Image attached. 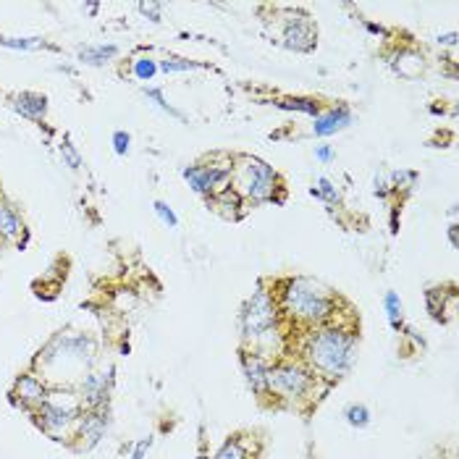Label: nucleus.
<instances>
[{"label": "nucleus", "instance_id": "f257e3e1", "mask_svg": "<svg viewBox=\"0 0 459 459\" xmlns=\"http://www.w3.org/2000/svg\"><path fill=\"white\" fill-rule=\"evenodd\" d=\"M279 310L294 323L323 326L336 315V294L312 279H286L279 289Z\"/></svg>", "mask_w": 459, "mask_h": 459}, {"label": "nucleus", "instance_id": "f03ea898", "mask_svg": "<svg viewBox=\"0 0 459 459\" xmlns=\"http://www.w3.org/2000/svg\"><path fill=\"white\" fill-rule=\"evenodd\" d=\"M354 357H357V336L350 328L331 326V328L310 331L305 341V359L310 362V368L328 378L347 375L354 365Z\"/></svg>", "mask_w": 459, "mask_h": 459}, {"label": "nucleus", "instance_id": "7ed1b4c3", "mask_svg": "<svg viewBox=\"0 0 459 459\" xmlns=\"http://www.w3.org/2000/svg\"><path fill=\"white\" fill-rule=\"evenodd\" d=\"M281 318V310L276 297L265 289L252 291V297L241 312V333L247 341H260L276 333V323Z\"/></svg>", "mask_w": 459, "mask_h": 459}, {"label": "nucleus", "instance_id": "20e7f679", "mask_svg": "<svg viewBox=\"0 0 459 459\" xmlns=\"http://www.w3.org/2000/svg\"><path fill=\"white\" fill-rule=\"evenodd\" d=\"M279 189V173L260 158H241L237 168V192L252 202H268Z\"/></svg>", "mask_w": 459, "mask_h": 459}, {"label": "nucleus", "instance_id": "39448f33", "mask_svg": "<svg viewBox=\"0 0 459 459\" xmlns=\"http://www.w3.org/2000/svg\"><path fill=\"white\" fill-rule=\"evenodd\" d=\"M312 386V375L300 362H279L268 368V391L281 399H300Z\"/></svg>", "mask_w": 459, "mask_h": 459}, {"label": "nucleus", "instance_id": "423d86ee", "mask_svg": "<svg viewBox=\"0 0 459 459\" xmlns=\"http://www.w3.org/2000/svg\"><path fill=\"white\" fill-rule=\"evenodd\" d=\"M181 176L189 181V187L202 197H210L215 192L226 189V181L231 179V166H189L181 171Z\"/></svg>", "mask_w": 459, "mask_h": 459}, {"label": "nucleus", "instance_id": "0eeeda50", "mask_svg": "<svg viewBox=\"0 0 459 459\" xmlns=\"http://www.w3.org/2000/svg\"><path fill=\"white\" fill-rule=\"evenodd\" d=\"M284 45L291 51L307 53L315 45V29L307 19H289L286 29H284Z\"/></svg>", "mask_w": 459, "mask_h": 459}, {"label": "nucleus", "instance_id": "6e6552de", "mask_svg": "<svg viewBox=\"0 0 459 459\" xmlns=\"http://www.w3.org/2000/svg\"><path fill=\"white\" fill-rule=\"evenodd\" d=\"M241 368H244V375H247V383H250V389L255 394H268V362L260 357L258 352H247L244 357H241Z\"/></svg>", "mask_w": 459, "mask_h": 459}, {"label": "nucleus", "instance_id": "1a4fd4ad", "mask_svg": "<svg viewBox=\"0 0 459 459\" xmlns=\"http://www.w3.org/2000/svg\"><path fill=\"white\" fill-rule=\"evenodd\" d=\"M352 124V113L350 108H331L326 113H318L315 116V124H312V131H315V137H331V134H336V131L347 129Z\"/></svg>", "mask_w": 459, "mask_h": 459}, {"label": "nucleus", "instance_id": "9d476101", "mask_svg": "<svg viewBox=\"0 0 459 459\" xmlns=\"http://www.w3.org/2000/svg\"><path fill=\"white\" fill-rule=\"evenodd\" d=\"M13 108L19 110L21 116H27V119H34L40 121L45 116V110H48V100L37 95V92H21L13 98Z\"/></svg>", "mask_w": 459, "mask_h": 459}, {"label": "nucleus", "instance_id": "9b49d317", "mask_svg": "<svg viewBox=\"0 0 459 459\" xmlns=\"http://www.w3.org/2000/svg\"><path fill=\"white\" fill-rule=\"evenodd\" d=\"M16 394L21 397L24 404H42V401L48 399V397H45V386H42L34 375H24V378H19V383H16Z\"/></svg>", "mask_w": 459, "mask_h": 459}, {"label": "nucleus", "instance_id": "f8f14e48", "mask_svg": "<svg viewBox=\"0 0 459 459\" xmlns=\"http://www.w3.org/2000/svg\"><path fill=\"white\" fill-rule=\"evenodd\" d=\"M119 55V48L116 45H90V48H81L79 51V60L90 63V66H102Z\"/></svg>", "mask_w": 459, "mask_h": 459}, {"label": "nucleus", "instance_id": "ddd939ff", "mask_svg": "<svg viewBox=\"0 0 459 459\" xmlns=\"http://www.w3.org/2000/svg\"><path fill=\"white\" fill-rule=\"evenodd\" d=\"M102 433H105V418L102 415H87V418L81 420V439H87V449H92L98 441L102 439Z\"/></svg>", "mask_w": 459, "mask_h": 459}, {"label": "nucleus", "instance_id": "4468645a", "mask_svg": "<svg viewBox=\"0 0 459 459\" xmlns=\"http://www.w3.org/2000/svg\"><path fill=\"white\" fill-rule=\"evenodd\" d=\"M383 307H386V318H389L391 328L394 331L404 328V305H401L397 291H386V297H383Z\"/></svg>", "mask_w": 459, "mask_h": 459}, {"label": "nucleus", "instance_id": "2eb2a0df", "mask_svg": "<svg viewBox=\"0 0 459 459\" xmlns=\"http://www.w3.org/2000/svg\"><path fill=\"white\" fill-rule=\"evenodd\" d=\"M19 231H21V220L16 215V210L11 208V205H6V202H0V234L6 239H13Z\"/></svg>", "mask_w": 459, "mask_h": 459}, {"label": "nucleus", "instance_id": "dca6fc26", "mask_svg": "<svg viewBox=\"0 0 459 459\" xmlns=\"http://www.w3.org/2000/svg\"><path fill=\"white\" fill-rule=\"evenodd\" d=\"M105 391H108V386H105L102 375H90V378L84 380V399L90 401L92 407H98L105 399Z\"/></svg>", "mask_w": 459, "mask_h": 459}, {"label": "nucleus", "instance_id": "f3484780", "mask_svg": "<svg viewBox=\"0 0 459 459\" xmlns=\"http://www.w3.org/2000/svg\"><path fill=\"white\" fill-rule=\"evenodd\" d=\"M310 194H312V197H320V200H326V202H339L341 200L339 187H336V184H333L331 179H326V176H320L318 187H312V189H310Z\"/></svg>", "mask_w": 459, "mask_h": 459}, {"label": "nucleus", "instance_id": "a211bd4d", "mask_svg": "<svg viewBox=\"0 0 459 459\" xmlns=\"http://www.w3.org/2000/svg\"><path fill=\"white\" fill-rule=\"evenodd\" d=\"M344 418H347V423H350L352 428H368V425H370V409L365 407V404H352V407H347Z\"/></svg>", "mask_w": 459, "mask_h": 459}, {"label": "nucleus", "instance_id": "6ab92c4d", "mask_svg": "<svg viewBox=\"0 0 459 459\" xmlns=\"http://www.w3.org/2000/svg\"><path fill=\"white\" fill-rule=\"evenodd\" d=\"M415 184H418L415 171H394L391 173V192H409Z\"/></svg>", "mask_w": 459, "mask_h": 459}, {"label": "nucleus", "instance_id": "aec40b11", "mask_svg": "<svg viewBox=\"0 0 459 459\" xmlns=\"http://www.w3.org/2000/svg\"><path fill=\"white\" fill-rule=\"evenodd\" d=\"M281 108L286 110H302V113H310V116H318L320 105L315 100H307V98H286V100L279 102Z\"/></svg>", "mask_w": 459, "mask_h": 459}, {"label": "nucleus", "instance_id": "412c9836", "mask_svg": "<svg viewBox=\"0 0 459 459\" xmlns=\"http://www.w3.org/2000/svg\"><path fill=\"white\" fill-rule=\"evenodd\" d=\"M158 69L163 71V74H184V71H194V69H200V66L187 58H166L158 63Z\"/></svg>", "mask_w": 459, "mask_h": 459}, {"label": "nucleus", "instance_id": "4be33fe9", "mask_svg": "<svg viewBox=\"0 0 459 459\" xmlns=\"http://www.w3.org/2000/svg\"><path fill=\"white\" fill-rule=\"evenodd\" d=\"M213 459H247V451H244V446H241L239 441L231 439V441H226V444L220 446L218 454H215Z\"/></svg>", "mask_w": 459, "mask_h": 459}, {"label": "nucleus", "instance_id": "5701e85b", "mask_svg": "<svg viewBox=\"0 0 459 459\" xmlns=\"http://www.w3.org/2000/svg\"><path fill=\"white\" fill-rule=\"evenodd\" d=\"M158 74V63L152 58H137L134 60V76L142 81H150Z\"/></svg>", "mask_w": 459, "mask_h": 459}, {"label": "nucleus", "instance_id": "b1692460", "mask_svg": "<svg viewBox=\"0 0 459 459\" xmlns=\"http://www.w3.org/2000/svg\"><path fill=\"white\" fill-rule=\"evenodd\" d=\"M145 95H147V100L155 102V105H158V108L163 110V113H168V116H173V119L184 121V116H181L179 110L173 108V105H171V102L166 100V98H163V92H160V90H145Z\"/></svg>", "mask_w": 459, "mask_h": 459}, {"label": "nucleus", "instance_id": "393cba45", "mask_svg": "<svg viewBox=\"0 0 459 459\" xmlns=\"http://www.w3.org/2000/svg\"><path fill=\"white\" fill-rule=\"evenodd\" d=\"M425 302H428L430 315H433L436 320H441V312H444V289H428Z\"/></svg>", "mask_w": 459, "mask_h": 459}, {"label": "nucleus", "instance_id": "a878e982", "mask_svg": "<svg viewBox=\"0 0 459 459\" xmlns=\"http://www.w3.org/2000/svg\"><path fill=\"white\" fill-rule=\"evenodd\" d=\"M152 208H155V213H158V218L163 220V223H166L168 229H176V226H179V218H176V213H173V210H171L168 205H166V202H163V200H158V202H155V205H152Z\"/></svg>", "mask_w": 459, "mask_h": 459}, {"label": "nucleus", "instance_id": "bb28decb", "mask_svg": "<svg viewBox=\"0 0 459 459\" xmlns=\"http://www.w3.org/2000/svg\"><path fill=\"white\" fill-rule=\"evenodd\" d=\"M60 155H63V160H66V166H69V168H79V166H81L79 152L74 150V145H71L69 140L60 145Z\"/></svg>", "mask_w": 459, "mask_h": 459}, {"label": "nucleus", "instance_id": "cd10ccee", "mask_svg": "<svg viewBox=\"0 0 459 459\" xmlns=\"http://www.w3.org/2000/svg\"><path fill=\"white\" fill-rule=\"evenodd\" d=\"M129 145H131V137L126 131H116V134H113V150H116V155H126V152H129Z\"/></svg>", "mask_w": 459, "mask_h": 459}, {"label": "nucleus", "instance_id": "c85d7f7f", "mask_svg": "<svg viewBox=\"0 0 459 459\" xmlns=\"http://www.w3.org/2000/svg\"><path fill=\"white\" fill-rule=\"evenodd\" d=\"M140 11L145 13V16H150V21L163 19V8H160V3H140Z\"/></svg>", "mask_w": 459, "mask_h": 459}, {"label": "nucleus", "instance_id": "c756f323", "mask_svg": "<svg viewBox=\"0 0 459 459\" xmlns=\"http://www.w3.org/2000/svg\"><path fill=\"white\" fill-rule=\"evenodd\" d=\"M0 45H6V48H21V51H27V48H34V45H40V40H34V37H29V40H8V37H3V40H0Z\"/></svg>", "mask_w": 459, "mask_h": 459}, {"label": "nucleus", "instance_id": "7c9ffc66", "mask_svg": "<svg viewBox=\"0 0 459 459\" xmlns=\"http://www.w3.org/2000/svg\"><path fill=\"white\" fill-rule=\"evenodd\" d=\"M373 192H375L380 200H383V197H389V194H391V184H386L383 176H375V179H373Z\"/></svg>", "mask_w": 459, "mask_h": 459}, {"label": "nucleus", "instance_id": "2f4dec72", "mask_svg": "<svg viewBox=\"0 0 459 459\" xmlns=\"http://www.w3.org/2000/svg\"><path fill=\"white\" fill-rule=\"evenodd\" d=\"M315 158H318L320 163H331V160L336 158V152L331 150L328 145H318V147H315Z\"/></svg>", "mask_w": 459, "mask_h": 459}, {"label": "nucleus", "instance_id": "473e14b6", "mask_svg": "<svg viewBox=\"0 0 459 459\" xmlns=\"http://www.w3.org/2000/svg\"><path fill=\"white\" fill-rule=\"evenodd\" d=\"M150 444H152L150 439H142L140 444L134 446V451H131L129 459H145V457H147V449H150Z\"/></svg>", "mask_w": 459, "mask_h": 459}, {"label": "nucleus", "instance_id": "72a5a7b5", "mask_svg": "<svg viewBox=\"0 0 459 459\" xmlns=\"http://www.w3.org/2000/svg\"><path fill=\"white\" fill-rule=\"evenodd\" d=\"M441 45H446V48H454L457 45V32H449V34H444V37H439Z\"/></svg>", "mask_w": 459, "mask_h": 459}, {"label": "nucleus", "instance_id": "f704fd0d", "mask_svg": "<svg viewBox=\"0 0 459 459\" xmlns=\"http://www.w3.org/2000/svg\"><path fill=\"white\" fill-rule=\"evenodd\" d=\"M449 241H451V247H457V223L449 226Z\"/></svg>", "mask_w": 459, "mask_h": 459}, {"label": "nucleus", "instance_id": "c9c22d12", "mask_svg": "<svg viewBox=\"0 0 459 459\" xmlns=\"http://www.w3.org/2000/svg\"><path fill=\"white\" fill-rule=\"evenodd\" d=\"M368 29H370V32H375V34H386V32L380 29V27H375V24H368Z\"/></svg>", "mask_w": 459, "mask_h": 459}, {"label": "nucleus", "instance_id": "e433bc0d", "mask_svg": "<svg viewBox=\"0 0 459 459\" xmlns=\"http://www.w3.org/2000/svg\"><path fill=\"white\" fill-rule=\"evenodd\" d=\"M194 459H208V457H205V454H200V457H194Z\"/></svg>", "mask_w": 459, "mask_h": 459}]
</instances>
